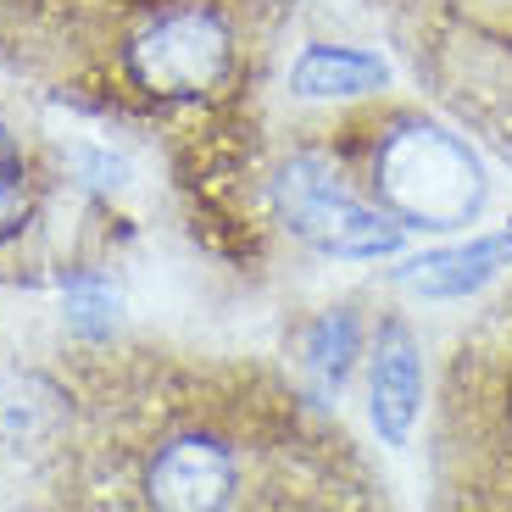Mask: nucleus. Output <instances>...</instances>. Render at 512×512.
I'll list each match as a JSON object with an SVG mask.
<instances>
[{
    "label": "nucleus",
    "mask_w": 512,
    "mask_h": 512,
    "mask_svg": "<svg viewBox=\"0 0 512 512\" xmlns=\"http://www.w3.org/2000/svg\"><path fill=\"white\" fill-rule=\"evenodd\" d=\"M6 212H12V195H6V184H0V223H6Z\"/></svg>",
    "instance_id": "f8f14e48"
},
{
    "label": "nucleus",
    "mask_w": 512,
    "mask_h": 512,
    "mask_svg": "<svg viewBox=\"0 0 512 512\" xmlns=\"http://www.w3.org/2000/svg\"><path fill=\"white\" fill-rule=\"evenodd\" d=\"M145 496L156 512H223L234 496V462L218 440H173L145 474Z\"/></svg>",
    "instance_id": "20e7f679"
},
{
    "label": "nucleus",
    "mask_w": 512,
    "mask_h": 512,
    "mask_svg": "<svg viewBox=\"0 0 512 512\" xmlns=\"http://www.w3.org/2000/svg\"><path fill=\"white\" fill-rule=\"evenodd\" d=\"M17 179V151H12V140L0 134V184H12Z\"/></svg>",
    "instance_id": "9b49d317"
},
{
    "label": "nucleus",
    "mask_w": 512,
    "mask_h": 512,
    "mask_svg": "<svg viewBox=\"0 0 512 512\" xmlns=\"http://www.w3.org/2000/svg\"><path fill=\"white\" fill-rule=\"evenodd\" d=\"M351 357H357V323H351V312H323L307 334V368L318 379V390H340Z\"/></svg>",
    "instance_id": "1a4fd4ad"
},
{
    "label": "nucleus",
    "mask_w": 512,
    "mask_h": 512,
    "mask_svg": "<svg viewBox=\"0 0 512 512\" xmlns=\"http://www.w3.org/2000/svg\"><path fill=\"white\" fill-rule=\"evenodd\" d=\"M229 67V34L212 12H167L134 39V73L145 90L201 95Z\"/></svg>",
    "instance_id": "7ed1b4c3"
},
{
    "label": "nucleus",
    "mask_w": 512,
    "mask_h": 512,
    "mask_svg": "<svg viewBox=\"0 0 512 512\" xmlns=\"http://www.w3.org/2000/svg\"><path fill=\"white\" fill-rule=\"evenodd\" d=\"M379 190L396 218L423 229H457L485 206V167L446 128H401L379 151Z\"/></svg>",
    "instance_id": "f257e3e1"
},
{
    "label": "nucleus",
    "mask_w": 512,
    "mask_h": 512,
    "mask_svg": "<svg viewBox=\"0 0 512 512\" xmlns=\"http://www.w3.org/2000/svg\"><path fill=\"white\" fill-rule=\"evenodd\" d=\"M67 312H73L78 329L101 334L106 323H112V312H117V295L101 290V284H73V290H67Z\"/></svg>",
    "instance_id": "9d476101"
},
{
    "label": "nucleus",
    "mask_w": 512,
    "mask_h": 512,
    "mask_svg": "<svg viewBox=\"0 0 512 512\" xmlns=\"http://www.w3.org/2000/svg\"><path fill=\"white\" fill-rule=\"evenodd\" d=\"M512 262V234H496V240H468L451 245V251H429L423 262L407 268V284L423 295H468L485 279H496Z\"/></svg>",
    "instance_id": "423d86ee"
},
{
    "label": "nucleus",
    "mask_w": 512,
    "mask_h": 512,
    "mask_svg": "<svg viewBox=\"0 0 512 512\" xmlns=\"http://www.w3.org/2000/svg\"><path fill=\"white\" fill-rule=\"evenodd\" d=\"M423 401V373H418V351L401 329H390L379 340V357H373V423L390 446H407L412 418H418Z\"/></svg>",
    "instance_id": "39448f33"
},
{
    "label": "nucleus",
    "mask_w": 512,
    "mask_h": 512,
    "mask_svg": "<svg viewBox=\"0 0 512 512\" xmlns=\"http://www.w3.org/2000/svg\"><path fill=\"white\" fill-rule=\"evenodd\" d=\"M273 201L301 240L329 256H390L401 245L396 223H384L373 206H362L323 156H295L290 167H279Z\"/></svg>",
    "instance_id": "f03ea898"
},
{
    "label": "nucleus",
    "mask_w": 512,
    "mask_h": 512,
    "mask_svg": "<svg viewBox=\"0 0 512 512\" xmlns=\"http://www.w3.org/2000/svg\"><path fill=\"white\" fill-rule=\"evenodd\" d=\"M56 418H62V396H56L45 379L23 373V379H6L0 384V435L28 446V440L51 435Z\"/></svg>",
    "instance_id": "6e6552de"
},
{
    "label": "nucleus",
    "mask_w": 512,
    "mask_h": 512,
    "mask_svg": "<svg viewBox=\"0 0 512 512\" xmlns=\"http://www.w3.org/2000/svg\"><path fill=\"white\" fill-rule=\"evenodd\" d=\"M295 95L307 101H346V95H368L384 84V62L368 51H346V45H307L290 67Z\"/></svg>",
    "instance_id": "0eeeda50"
}]
</instances>
